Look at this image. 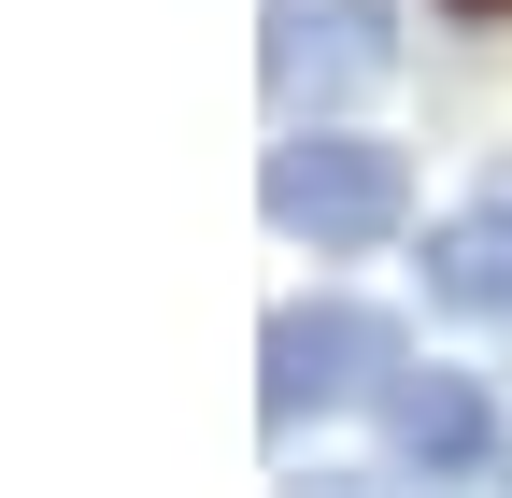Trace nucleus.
Segmentation results:
<instances>
[{
  "label": "nucleus",
  "mask_w": 512,
  "mask_h": 498,
  "mask_svg": "<svg viewBox=\"0 0 512 498\" xmlns=\"http://www.w3.org/2000/svg\"><path fill=\"white\" fill-rule=\"evenodd\" d=\"M399 214H413L399 143H370V129H285L271 143V228H299L313 257H356V242H384Z\"/></svg>",
  "instance_id": "f257e3e1"
},
{
  "label": "nucleus",
  "mask_w": 512,
  "mask_h": 498,
  "mask_svg": "<svg viewBox=\"0 0 512 498\" xmlns=\"http://www.w3.org/2000/svg\"><path fill=\"white\" fill-rule=\"evenodd\" d=\"M256 370H271V427H299L328 399H370L384 370H399V328H384L370 299H285L271 342H256Z\"/></svg>",
  "instance_id": "f03ea898"
},
{
  "label": "nucleus",
  "mask_w": 512,
  "mask_h": 498,
  "mask_svg": "<svg viewBox=\"0 0 512 498\" xmlns=\"http://www.w3.org/2000/svg\"><path fill=\"white\" fill-rule=\"evenodd\" d=\"M399 72V15L384 0H271V86L285 100H356Z\"/></svg>",
  "instance_id": "7ed1b4c3"
},
{
  "label": "nucleus",
  "mask_w": 512,
  "mask_h": 498,
  "mask_svg": "<svg viewBox=\"0 0 512 498\" xmlns=\"http://www.w3.org/2000/svg\"><path fill=\"white\" fill-rule=\"evenodd\" d=\"M384 456L399 470H484L498 456V399L470 370H399L384 385Z\"/></svg>",
  "instance_id": "20e7f679"
},
{
  "label": "nucleus",
  "mask_w": 512,
  "mask_h": 498,
  "mask_svg": "<svg viewBox=\"0 0 512 498\" xmlns=\"http://www.w3.org/2000/svg\"><path fill=\"white\" fill-rule=\"evenodd\" d=\"M427 299L441 314H512V200H470L427 228Z\"/></svg>",
  "instance_id": "39448f33"
},
{
  "label": "nucleus",
  "mask_w": 512,
  "mask_h": 498,
  "mask_svg": "<svg viewBox=\"0 0 512 498\" xmlns=\"http://www.w3.org/2000/svg\"><path fill=\"white\" fill-rule=\"evenodd\" d=\"M456 15H512V0H456Z\"/></svg>",
  "instance_id": "423d86ee"
}]
</instances>
